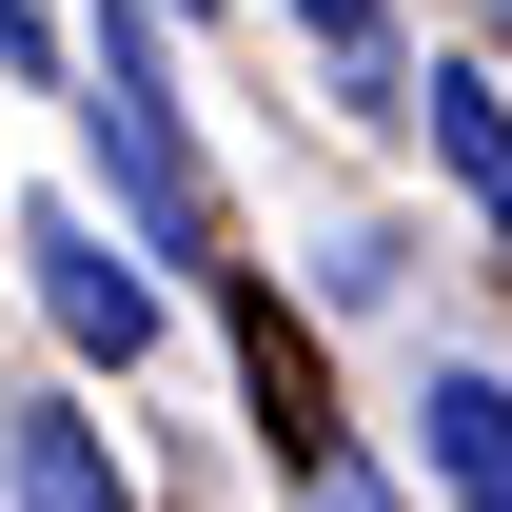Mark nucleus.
Returning <instances> with one entry per match:
<instances>
[{"instance_id":"nucleus-1","label":"nucleus","mask_w":512,"mask_h":512,"mask_svg":"<svg viewBox=\"0 0 512 512\" xmlns=\"http://www.w3.org/2000/svg\"><path fill=\"white\" fill-rule=\"evenodd\" d=\"M79 138H99V178H119V237L158 256V276H237V256H217V178H197V138H178L158 0H99V40H79Z\"/></svg>"},{"instance_id":"nucleus-2","label":"nucleus","mask_w":512,"mask_h":512,"mask_svg":"<svg viewBox=\"0 0 512 512\" xmlns=\"http://www.w3.org/2000/svg\"><path fill=\"white\" fill-rule=\"evenodd\" d=\"M20 276H40V316H60L79 375H138V355L178 335V276H158L99 197H40V217H20Z\"/></svg>"},{"instance_id":"nucleus-3","label":"nucleus","mask_w":512,"mask_h":512,"mask_svg":"<svg viewBox=\"0 0 512 512\" xmlns=\"http://www.w3.org/2000/svg\"><path fill=\"white\" fill-rule=\"evenodd\" d=\"M394 414H414V473H434V512H512V375H493V355H434Z\"/></svg>"},{"instance_id":"nucleus-4","label":"nucleus","mask_w":512,"mask_h":512,"mask_svg":"<svg viewBox=\"0 0 512 512\" xmlns=\"http://www.w3.org/2000/svg\"><path fill=\"white\" fill-rule=\"evenodd\" d=\"M414 138H434V178H453V217L512 256V99H493V60H434L414 79Z\"/></svg>"},{"instance_id":"nucleus-5","label":"nucleus","mask_w":512,"mask_h":512,"mask_svg":"<svg viewBox=\"0 0 512 512\" xmlns=\"http://www.w3.org/2000/svg\"><path fill=\"white\" fill-rule=\"evenodd\" d=\"M0 512H138L119 493V434H99L79 394H20V414H0Z\"/></svg>"},{"instance_id":"nucleus-6","label":"nucleus","mask_w":512,"mask_h":512,"mask_svg":"<svg viewBox=\"0 0 512 512\" xmlns=\"http://www.w3.org/2000/svg\"><path fill=\"white\" fill-rule=\"evenodd\" d=\"M414 256H434L414 217H335V237H316V316H394V296H414Z\"/></svg>"},{"instance_id":"nucleus-7","label":"nucleus","mask_w":512,"mask_h":512,"mask_svg":"<svg viewBox=\"0 0 512 512\" xmlns=\"http://www.w3.org/2000/svg\"><path fill=\"white\" fill-rule=\"evenodd\" d=\"M276 20H296L335 79H355V60H394V0H276Z\"/></svg>"},{"instance_id":"nucleus-8","label":"nucleus","mask_w":512,"mask_h":512,"mask_svg":"<svg viewBox=\"0 0 512 512\" xmlns=\"http://www.w3.org/2000/svg\"><path fill=\"white\" fill-rule=\"evenodd\" d=\"M296 512H394V473H355V453H335V473H296Z\"/></svg>"},{"instance_id":"nucleus-9","label":"nucleus","mask_w":512,"mask_h":512,"mask_svg":"<svg viewBox=\"0 0 512 512\" xmlns=\"http://www.w3.org/2000/svg\"><path fill=\"white\" fill-rule=\"evenodd\" d=\"M0 60H20V79H60V20H40V0H0Z\"/></svg>"},{"instance_id":"nucleus-10","label":"nucleus","mask_w":512,"mask_h":512,"mask_svg":"<svg viewBox=\"0 0 512 512\" xmlns=\"http://www.w3.org/2000/svg\"><path fill=\"white\" fill-rule=\"evenodd\" d=\"M158 20H217V0H158Z\"/></svg>"},{"instance_id":"nucleus-11","label":"nucleus","mask_w":512,"mask_h":512,"mask_svg":"<svg viewBox=\"0 0 512 512\" xmlns=\"http://www.w3.org/2000/svg\"><path fill=\"white\" fill-rule=\"evenodd\" d=\"M493 40H512V0H493Z\"/></svg>"}]
</instances>
